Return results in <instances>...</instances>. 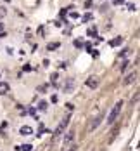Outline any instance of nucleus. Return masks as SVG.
<instances>
[{"label": "nucleus", "instance_id": "f257e3e1", "mask_svg": "<svg viewBox=\"0 0 140 151\" xmlns=\"http://www.w3.org/2000/svg\"><path fill=\"white\" fill-rule=\"evenodd\" d=\"M121 110H123V101H118V102L112 106V110L109 111V115H107V125H112L116 120H118Z\"/></svg>", "mask_w": 140, "mask_h": 151}, {"label": "nucleus", "instance_id": "f03ea898", "mask_svg": "<svg viewBox=\"0 0 140 151\" xmlns=\"http://www.w3.org/2000/svg\"><path fill=\"white\" fill-rule=\"evenodd\" d=\"M69 118H71V116L67 115V116H66V118H64V120H62V122H61V123L57 125V128H55L54 136H61V134H62V132L66 130V127H67V123H69Z\"/></svg>", "mask_w": 140, "mask_h": 151}, {"label": "nucleus", "instance_id": "7ed1b4c3", "mask_svg": "<svg viewBox=\"0 0 140 151\" xmlns=\"http://www.w3.org/2000/svg\"><path fill=\"white\" fill-rule=\"evenodd\" d=\"M137 76H138V75H137V71H133V73H130V75H126V76H125L123 83H125V85H130V83H133V82L137 80Z\"/></svg>", "mask_w": 140, "mask_h": 151}, {"label": "nucleus", "instance_id": "20e7f679", "mask_svg": "<svg viewBox=\"0 0 140 151\" xmlns=\"http://www.w3.org/2000/svg\"><path fill=\"white\" fill-rule=\"evenodd\" d=\"M75 90V80L69 78L66 83H64V92H73Z\"/></svg>", "mask_w": 140, "mask_h": 151}, {"label": "nucleus", "instance_id": "39448f33", "mask_svg": "<svg viewBox=\"0 0 140 151\" xmlns=\"http://www.w3.org/2000/svg\"><path fill=\"white\" fill-rule=\"evenodd\" d=\"M102 118H104L102 115H97V116H95V120H92V123H90V130H93V128H97V127H99V123L102 122Z\"/></svg>", "mask_w": 140, "mask_h": 151}, {"label": "nucleus", "instance_id": "423d86ee", "mask_svg": "<svg viewBox=\"0 0 140 151\" xmlns=\"http://www.w3.org/2000/svg\"><path fill=\"white\" fill-rule=\"evenodd\" d=\"M75 136H76V132H75V130H69V132L66 134V137H64V144H69V142L75 139Z\"/></svg>", "mask_w": 140, "mask_h": 151}, {"label": "nucleus", "instance_id": "0eeeda50", "mask_svg": "<svg viewBox=\"0 0 140 151\" xmlns=\"http://www.w3.org/2000/svg\"><path fill=\"white\" fill-rule=\"evenodd\" d=\"M97 85H99V80L97 78H88L87 80V87H90V89H95Z\"/></svg>", "mask_w": 140, "mask_h": 151}, {"label": "nucleus", "instance_id": "6e6552de", "mask_svg": "<svg viewBox=\"0 0 140 151\" xmlns=\"http://www.w3.org/2000/svg\"><path fill=\"white\" fill-rule=\"evenodd\" d=\"M22 136H30L33 130H31V127H28V125H24V127H21V130H19Z\"/></svg>", "mask_w": 140, "mask_h": 151}, {"label": "nucleus", "instance_id": "1a4fd4ad", "mask_svg": "<svg viewBox=\"0 0 140 151\" xmlns=\"http://www.w3.org/2000/svg\"><path fill=\"white\" fill-rule=\"evenodd\" d=\"M7 90H9V85L5 82H0V94H5Z\"/></svg>", "mask_w": 140, "mask_h": 151}, {"label": "nucleus", "instance_id": "9d476101", "mask_svg": "<svg viewBox=\"0 0 140 151\" xmlns=\"http://www.w3.org/2000/svg\"><path fill=\"white\" fill-rule=\"evenodd\" d=\"M59 45H61L59 42H54V44H49V51H55V49H57Z\"/></svg>", "mask_w": 140, "mask_h": 151}, {"label": "nucleus", "instance_id": "9b49d317", "mask_svg": "<svg viewBox=\"0 0 140 151\" xmlns=\"http://www.w3.org/2000/svg\"><path fill=\"white\" fill-rule=\"evenodd\" d=\"M5 14H7V9L5 7H0V17H4Z\"/></svg>", "mask_w": 140, "mask_h": 151}, {"label": "nucleus", "instance_id": "f8f14e48", "mask_svg": "<svg viewBox=\"0 0 140 151\" xmlns=\"http://www.w3.org/2000/svg\"><path fill=\"white\" fill-rule=\"evenodd\" d=\"M126 66H128V61H123V64L120 66V70H121V71H125V70H126Z\"/></svg>", "mask_w": 140, "mask_h": 151}, {"label": "nucleus", "instance_id": "ddd939ff", "mask_svg": "<svg viewBox=\"0 0 140 151\" xmlns=\"http://www.w3.org/2000/svg\"><path fill=\"white\" fill-rule=\"evenodd\" d=\"M21 149L22 151H31V146L30 144H24V146H21Z\"/></svg>", "mask_w": 140, "mask_h": 151}, {"label": "nucleus", "instance_id": "4468645a", "mask_svg": "<svg viewBox=\"0 0 140 151\" xmlns=\"http://www.w3.org/2000/svg\"><path fill=\"white\" fill-rule=\"evenodd\" d=\"M120 42H121V38H116V40H112V42H111V44H112V45H118Z\"/></svg>", "mask_w": 140, "mask_h": 151}, {"label": "nucleus", "instance_id": "2eb2a0df", "mask_svg": "<svg viewBox=\"0 0 140 151\" xmlns=\"http://www.w3.org/2000/svg\"><path fill=\"white\" fill-rule=\"evenodd\" d=\"M2 30H4V26H2V25H0V31H2Z\"/></svg>", "mask_w": 140, "mask_h": 151}]
</instances>
